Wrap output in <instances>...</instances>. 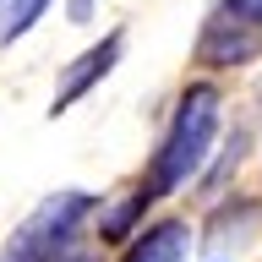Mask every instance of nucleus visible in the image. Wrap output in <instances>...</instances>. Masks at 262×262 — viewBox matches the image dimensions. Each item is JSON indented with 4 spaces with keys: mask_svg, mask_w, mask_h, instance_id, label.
<instances>
[{
    "mask_svg": "<svg viewBox=\"0 0 262 262\" xmlns=\"http://www.w3.org/2000/svg\"><path fill=\"white\" fill-rule=\"evenodd\" d=\"M186 251H191L186 219H159V224H142L120 246V262H186Z\"/></svg>",
    "mask_w": 262,
    "mask_h": 262,
    "instance_id": "39448f33",
    "label": "nucleus"
},
{
    "mask_svg": "<svg viewBox=\"0 0 262 262\" xmlns=\"http://www.w3.org/2000/svg\"><path fill=\"white\" fill-rule=\"evenodd\" d=\"M55 262H98V257H93V251H82V246H77V251H66V257H55Z\"/></svg>",
    "mask_w": 262,
    "mask_h": 262,
    "instance_id": "f8f14e48",
    "label": "nucleus"
},
{
    "mask_svg": "<svg viewBox=\"0 0 262 262\" xmlns=\"http://www.w3.org/2000/svg\"><path fill=\"white\" fill-rule=\"evenodd\" d=\"M224 6H235V11L251 16V22H262V0H224Z\"/></svg>",
    "mask_w": 262,
    "mask_h": 262,
    "instance_id": "9b49d317",
    "label": "nucleus"
},
{
    "mask_svg": "<svg viewBox=\"0 0 262 262\" xmlns=\"http://www.w3.org/2000/svg\"><path fill=\"white\" fill-rule=\"evenodd\" d=\"M93 6H98V0H71V6H66V16H71V22H88V16H93Z\"/></svg>",
    "mask_w": 262,
    "mask_h": 262,
    "instance_id": "9d476101",
    "label": "nucleus"
},
{
    "mask_svg": "<svg viewBox=\"0 0 262 262\" xmlns=\"http://www.w3.org/2000/svg\"><path fill=\"white\" fill-rule=\"evenodd\" d=\"M262 55V22L241 16L235 6H213L208 22L196 28V60L208 66V71H241Z\"/></svg>",
    "mask_w": 262,
    "mask_h": 262,
    "instance_id": "7ed1b4c3",
    "label": "nucleus"
},
{
    "mask_svg": "<svg viewBox=\"0 0 262 262\" xmlns=\"http://www.w3.org/2000/svg\"><path fill=\"white\" fill-rule=\"evenodd\" d=\"M257 213H262V202H257V196H224V202L213 208V224H208V246H219V235H246Z\"/></svg>",
    "mask_w": 262,
    "mask_h": 262,
    "instance_id": "6e6552de",
    "label": "nucleus"
},
{
    "mask_svg": "<svg viewBox=\"0 0 262 262\" xmlns=\"http://www.w3.org/2000/svg\"><path fill=\"white\" fill-rule=\"evenodd\" d=\"M98 202L104 196H93V191H49L11 229L0 262H55L66 251H77V241H82V229H88V219L98 213Z\"/></svg>",
    "mask_w": 262,
    "mask_h": 262,
    "instance_id": "f03ea898",
    "label": "nucleus"
},
{
    "mask_svg": "<svg viewBox=\"0 0 262 262\" xmlns=\"http://www.w3.org/2000/svg\"><path fill=\"white\" fill-rule=\"evenodd\" d=\"M0 6H6V0H0Z\"/></svg>",
    "mask_w": 262,
    "mask_h": 262,
    "instance_id": "4468645a",
    "label": "nucleus"
},
{
    "mask_svg": "<svg viewBox=\"0 0 262 262\" xmlns=\"http://www.w3.org/2000/svg\"><path fill=\"white\" fill-rule=\"evenodd\" d=\"M241 153H246V126H235V131L224 137V153L213 147V159H208V169H202V180H196V191H202V196H219L229 180H235V164H241Z\"/></svg>",
    "mask_w": 262,
    "mask_h": 262,
    "instance_id": "0eeeda50",
    "label": "nucleus"
},
{
    "mask_svg": "<svg viewBox=\"0 0 262 262\" xmlns=\"http://www.w3.org/2000/svg\"><path fill=\"white\" fill-rule=\"evenodd\" d=\"M153 208V196L137 186V191H126V196H115V202H98V213H93V235L104 246H126L137 229H142V213Z\"/></svg>",
    "mask_w": 262,
    "mask_h": 262,
    "instance_id": "423d86ee",
    "label": "nucleus"
},
{
    "mask_svg": "<svg viewBox=\"0 0 262 262\" xmlns=\"http://www.w3.org/2000/svg\"><path fill=\"white\" fill-rule=\"evenodd\" d=\"M120 55H126V28H110L98 44H88L77 60L60 71V82H55V98H49V115H66L71 104H82V98H88L98 82L110 77L115 66H120Z\"/></svg>",
    "mask_w": 262,
    "mask_h": 262,
    "instance_id": "20e7f679",
    "label": "nucleus"
},
{
    "mask_svg": "<svg viewBox=\"0 0 262 262\" xmlns=\"http://www.w3.org/2000/svg\"><path fill=\"white\" fill-rule=\"evenodd\" d=\"M49 6H55V0H6V6H0V44H16L33 22L49 16Z\"/></svg>",
    "mask_w": 262,
    "mask_h": 262,
    "instance_id": "1a4fd4ad",
    "label": "nucleus"
},
{
    "mask_svg": "<svg viewBox=\"0 0 262 262\" xmlns=\"http://www.w3.org/2000/svg\"><path fill=\"white\" fill-rule=\"evenodd\" d=\"M213 262H224V257H213Z\"/></svg>",
    "mask_w": 262,
    "mask_h": 262,
    "instance_id": "ddd939ff",
    "label": "nucleus"
},
{
    "mask_svg": "<svg viewBox=\"0 0 262 262\" xmlns=\"http://www.w3.org/2000/svg\"><path fill=\"white\" fill-rule=\"evenodd\" d=\"M219 137H224V93H219V82H186V93L175 98V115H169V126H164L159 147L147 159L142 191L153 202L186 191L208 169Z\"/></svg>",
    "mask_w": 262,
    "mask_h": 262,
    "instance_id": "f257e3e1",
    "label": "nucleus"
}]
</instances>
